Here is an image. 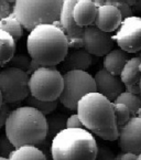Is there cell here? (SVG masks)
<instances>
[{"instance_id": "1f68e13d", "label": "cell", "mask_w": 141, "mask_h": 160, "mask_svg": "<svg viewBox=\"0 0 141 160\" xmlns=\"http://www.w3.org/2000/svg\"><path fill=\"white\" fill-rule=\"evenodd\" d=\"M12 13V7L6 0H0V20Z\"/></svg>"}, {"instance_id": "e575fe53", "label": "cell", "mask_w": 141, "mask_h": 160, "mask_svg": "<svg viewBox=\"0 0 141 160\" xmlns=\"http://www.w3.org/2000/svg\"><path fill=\"white\" fill-rule=\"evenodd\" d=\"M41 64H39L38 62H35L34 60H32L31 61V63H30V66H29V71H28V74L30 75V74H32L33 72H35V71L38 70V68H41Z\"/></svg>"}, {"instance_id": "484cf974", "label": "cell", "mask_w": 141, "mask_h": 160, "mask_svg": "<svg viewBox=\"0 0 141 160\" xmlns=\"http://www.w3.org/2000/svg\"><path fill=\"white\" fill-rule=\"evenodd\" d=\"M32 61L29 55H24V54H14L13 58L10 60V62L8 64H10L11 68H17L19 70H22L24 72L28 73L29 71V66H30V63Z\"/></svg>"}, {"instance_id": "44dd1931", "label": "cell", "mask_w": 141, "mask_h": 160, "mask_svg": "<svg viewBox=\"0 0 141 160\" xmlns=\"http://www.w3.org/2000/svg\"><path fill=\"white\" fill-rule=\"evenodd\" d=\"M0 29L9 33L16 40V42L20 40L22 34H23V27L12 13L0 20Z\"/></svg>"}, {"instance_id": "2e32d148", "label": "cell", "mask_w": 141, "mask_h": 160, "mask_svg": "<svg viewBox=\"0 0 141 160\" xmlns=\"http://www.w3.org/2000/svg\"><path fill=\"white\" fill-rule=\"evenodd\" d=\"M93 63V57L85 49H73L68 51L63 60L64 70L67 71H87Z\"/></svg>"}, {"instance_id": "60d3db41", "label": "cell", "mask_w": 141, "mask_h": 160, "mask_svg": "<svg viewBox=\"0 0 141 160\" xmlns=\"http://www.w3.org/2000/svg\"><path fill=\"white\" fill-rule=\"evenodd\" d=\"M0 160H9V158H6V157H2V156H0Z\"/></svg>"}, {"instance_id": "4316f807", "label": "cell", "mask_w": 141, "mask_h": 160, "mask_svg": "<svg viewBox=\"0 0 141 160\" xmlns=\"http://www.w3.org/2000/svg\"><path fill=\"white\" fill-rule=\"evenodd\" d=\"M105 3L106 5H111L117 8L120 11V13H121L122 19H126L128 17L134 16L131 7L129 5H127L124 0H105Z\"/></svg>"}, {"instance_id": "ba28073f", "label": "cell", "mask_w": 141, "mask_h": 160, "mask_svg": "<svg viewBox=\"0 0 141 160\" xmlns=\"http://www.w3.org/2000/svg\"><path fill=\"white\" fill-rule=\"evenodd\" d=\"M29 75L27 72L17 68H6L0 71V91L6 104L26 101L30 95Z\"/></svg>"}, {"instance_id": "83f0119b", "label": "cell", "mask_w": 141, "mask_h": 160, "mask_svg": "<svg viewBox=\"0 0 141 160\" xmlns=\"http://www.w3.org/2000/svg\"><path fill=\"white\" fill-rule=\"evenodd\" d=\"M14 149L16 148L12 146V144L10 142L7 137H2V138L0 139V153H2V157L9 158L8 156L11 155V152Z\"/></svg>"}, {"instance_id": "d4e9b609", "label": "cell", "mask_w": 141, "mask_h": 160, "mask_svg": "<svg viewBox=\"0 0 141 160\" xmlns=\"http://www.w3.org/2000/svg\"><path fill=\"white\" fill-rule=\"evenodd\" d=\"M114 109H115L116 122H117L118 129H121L124 126L129 122V119L132 117L127 106L120 103H114Z\"/></svg>"}, {"instance_id": "ee69618b", "label": "cell", "mask_w": 141, "mask_h": 160, "mask_svg": "<svg viewBox=\"0 0 141 160\" xmlns=\"http://www.w3.org/2000/svg\"><path fill=\"white\" fill-rule=\"evenodd\" d=\"M138 57L141 59V51H139V52H138Z\"/></svg>"}, {"instance_id": "3957f363", "label": "cell", "mask_w": 141, "mask_h": 160, "mask_svg": "<svg viewBox=\"0 0 141 160\" xmlns=\"http://www.w3.org/2000/svg\"><path fill=\"white\" fill-rule=\"evenodd\" d=\"M27 50L29 57L42 66H56L68 53V39L61 27L40 24L29 32Z\"/></svg>"}, {"instance_id": "7c38bea8", "label": "cell", "mask_w": 141, "mask_h": 160, "mask_svg": "<svg viewBox=\"0 0 141 160\" xmlns=\"http://www.w3.org/2000/svg\"><path fill=\"white\" fill-rule=\"evenodd\" d=\"M118 145L125 152L139 155L141 152V118L132 116L129 122L119 129Z\"/></svg>"}, {"instance_id": "5bb4252c", "label": "cell", "mask_w": 141, "mask_h": 160, "mask_svg": "<svg viewBox=\"0 0 141 160\" xmlns=\"http://www.w3.org/2000/svg\"><path fill=\"white\" fill-rule=\"evenodd\" d=\"M122 20L124 19H122L121 13L117 8L111 5L104 3L98 7L97 17L94 24L99 30L107 33H111L120 28Z\"/></svg>"}, {"instance_id": "6da1fadb", "label": "cell", "mask_w": 141, "mask_h": 160, "mask_svg": "<svg viewBox=\"0 0 141 160\" xmlns=\"http://www.w3.org/2000/svg\"><path fill=\"white\" fill-rule=\"evenodd\" d=\"M76 114L85 129L103 140L114 141L119 137L114 103L99 93L85 95L78 102Z\"/></svg>"}, {"instance_id": "8d00e7d4", "label": "cell", "mask_w": 141, "mask_h": 160, "mask_svg": "<svg viewBox=\"0 0 141 160\" xmlns=\"http://www.w3.org/2000/svg\"><path fill=\"white\" fill-rule=\"evenodd\" d=\"M124 1H125V2L127 3V5H129L130 7L132 8V7L134 6V3H136L137 0H124Z\"/></svg>"}, {"instance_id": "52a82bcc", "label": "cell", "mask_w": 141, "mask_h": 160, "mask_svg": "<svg viewBox=\"0 0 141 160\" xmlns=\"http://www.w3.org/2000/svg\"><path fill=\"white\" fill-rule=\"evenodd\" d=\"M64 86L59 102L65 108L76 111L77 104L85 95L96 92L94 76L86 71H67L63 74Z\"/></svg>"}, {"instance_id": "4fadbf2b", "label": "cell", "mask_w": 141, "mask_h": 160, "mask_svg": "<svg viewBox=\"0 0 141 160\" xmlns=\"http://www.w3.org/2000/svg\"><path fill=\"white\" fill-rule=\"evenodd\" d=\"M95 84H96V92L114 102L122 92H125V85L121 82L119 76L113 75L101 68L94 76Z\"/></svg>"}, {"instance_id": "277c9868", "label": "cell", "mask_w": 141, "mask_h": 160, "mask_svg": "<svg viewBox=\"0 0 141 160\" xmlns=\"http://www.w3.org/2000/svg\"><path fill=\"white\" fill-rule=\"evenodd\" d=\"M97 152L96 139L85 128H64L52 138L53 160H96Z\"/></svg>"}, {"instance_id": "ffe728a7", "label": "cell", "mask_w": 141, "mask_h": 160, "mask_svg": "<svg viewBox=\"0 0 141 160\" xmlns=\"http://www.w3.org/2000/svg\"><path fill=\"white\" fill-rule=\"evenodd\" d=\"M9 160H47V158L36 146H22L12 151Z\"/></svg>"}, {"instance_id": "ac0fdd59", "label": "cell", "mask_w": 141, "mask_h": 160, "mask_svg": "<svg viewBox=\"0 0 141 160\" xmlns=\"http://www.w3.org/2000/svg\"><path fill=\"white\" fill-rule=\"evenodd\" d=\"M141 64V59L139 57H132L128 60L126 65L120 73V80L126 86L139 84L141 78V73L139 71V66Z\"/></svg>"}, {"instance_id": "f1b7e54d", "label": "cell", "mask_w": 141, "mask_h": 160, "mask_svg": "<svg viewBox=\"0 0 141 160\" xmlns=\"http://www.w3.org/2000/svg\"><path fill=\"white\" fill-rule=\"evenodd\" d=\"M66 128H84L77 114H73L66 118Z\"/></svg>"}, {"instance_id": "603a6c76", "label": "cell", "mask_w": 141, "mask_h": 160, "mask_svg": "<svg viewBox=\"0 0 141 160\" xmlns=\"http://www.w3.org/2000/svg\"><path fill=\"white\" fill-rule=\"evenodd\" d=\"M26 104L27 106L38 109L43 115L49 116L56 109L57 105H59V99L57 101H41V99H38L29 95L26 98Z\"/></svg>"}, {"instance_id": "d6a6232c", "label": "cell", "mask_w": 141, "mask_h": 160, "mask_svg": "<svg viewBox=\"0 0 141 160\" xmlns=\"http://www.w3.org/2000/svg\"><path fill=\"white\" fill-rule=\"evenodd\" d=\"M125 91H127V92H129V93H132V94L140 95V86H139V84L130 85V86H126L125 87Z\"/></svg>"}, {"instance_id": "4dcf8cb0", "label": "cell", "mask_w": 141, "mask_h": 160, "mask_svg": "<svg viewBox=\"0 0 141 160\" xmlns=\"http://www.w3.org/2000/svg\"><path fill=\"white\" fill-rule=\"evenodd\" d=\"M10 107L9 104L3 103L2 106L0 107V128L3 127L6 125V122H7V118L10 114Z\"/></svg>"}, {"instance_id": "8992f818", "label": "cell", "mask_w": 141, "mask_h": 160, "mask_svg": "<svg viewBox=\"0 0 141 160\" xmlns=\"http://www.w3.org/2000/svg\"><path fill=\"white\" fill-rule=\"evenodd\" d=\"M63 86V75L55 66H41L29 78L30 95L41 101H57Z\"/></svg>"}, {"instance_id": "5b68a950", "label": "cell", "mask_w": 141, "mask_h": 160, "mask_svg": "<svg viewBox=\"0 0 141 160\" xmlns=\"http://www.w3.org/2000/svg\"><path fill=\"white\" fill-rule=\"evenodd\" d=\"M64 0H17L12 14L19 20L23 29L30 32L40 24H56Z\"/></svg>"}, {"instance_id": "7bdbcfd3", "label": "cell", "mask_w": 141, "mask_h": 160, "mask_svg": "<svg viewBox=\"0 0 141 160\" xmlns=\"http://www.w3.org/2000/svg\"><path fill=\"white\" fill-rule=\"evenodd\" d=\"M137 116H139V117L141 118V108H140V111H139V113H138V115H137Z\"/></svg>"}, {"instance_id": "ab89813d", "label": "cell", "mask_w": 141, "mask_h": 160, "mask_svg": "<svg viewBox=\"0 0 141 160\" xmlns=\"http://www.w3.org/2000/svg\"><path fill=\"white\" fill-rule=\"evenodd\" d=\"M6 1H8V2H9L10 5H11V3H13V5H14V2H16L17 0H6Z\"/></svg>"}, {"instance_id": "f35d334b", "label": "cell", "mask_w": 141, "mask_h": 160, "mask_svg": "<svg viewBox=\"0 0 141 160\" xmlns=\"http://www.w3.org/2000/svg\"><path fill=\"white\" fill-rule=\"evenodd\" d=\"M139 71H140V73H141V64H140V66H139ZM139 86H140V95H141V78H140V81H139Z\"/></svg>"}, {"instance_id": "d6986e66", "label": "cell", "mask_w": 141, "mask_h": 160, "mask_svg": "<svg viewBox=\"0 0 141 160\" xmlns=\"http://www.w3.org/2000/svg\"><path fill=\"white\" fill-rule=\"evenodd\" d=\"M16 54V40L9 33L0 29V66L10 62Z\"/></svg>"}, {"instance_id": "7a4b0ae2", "label": "cell", "mask_w": 141, "mask_h": 160, "mask_svg": "<svg viewBox=\"0 0 141 160\" xmlns=\"http://www.w3.org/2000/svg\"><path fill=\"white\" fill-rule=\"evenodd\" d=\"M5 134L14 148L40 145L47 137L46 116L30 106L17 107L8 116Z\"/></svg>"}, {"instance_id": "30bf717a", "label": "cell", "mask_w": 141, "mask_h": 160, "mask_svg": "<svg viewBox=\"0 0 141 160\" xmlns=\"http://www.w3.org/2000/svg\"><path fill=\"white\" fill-rule=\"evenodd\" d=\"M114 35L99 30L95 24L85 27L83 35V49L95 57H105L115 47Z\"/></svg>"}, {"instance_id": "836d02e7", "label": "cell", "mask_w": 141, "mask_h": 160, "mask_svg": "<svg viewBox=\"0 0 141 160\" xmlns=\"http://www.w3.org/2000/svg\"><path fill=\"white\" fill-rule=\"evenodd\" d=\"M137 157L138 155L132 152H124L121 156H120L119 160H137Z\"/></svg>"}, {"instance_id": "f546056e", "label": "cell", "mask_w": 141, "mask_h": 160, "mask_svg": "<svg viewBox=\"0 0 141 160\" xmlns=\"http://www.w3.org/2000/svg\"><path fill=\"white\" fill-rule=\"evenodd\" d=\"M96 160H115L114 153L106 147H98V152H97Z\"/></svg>"}, {"instance_id": "d590c367", "label": "cell", "mask_w": 141, "mask_h": 160, "mask_svg": "<svg viewBox=\"0 0 141 160\" xmlns=\"http://www.w3.org/2000/svg\"><path fill=\"white\" fill-rule=\"evenodd\" d=\"M131 9H132V13H134V12L141 11V0H137L136 3H134V6L131 8Z\"/></svg>"}, {"instance_id": "e0dca14e", "label": "cell", "mask_w": 141, "mask_h": 160, "mask_svg": "<svg viewBox=\"0 0 141 160\" xmlns=\"http://www.w3.org/2000/svg\"><path fill=\"white\" fill-rule=\"evenodd\" d=\"M129 53L125 52L120 48L118 49H113L109 53L104 57L103 65L106 71L116 76H120L122 68L126 65V63L129 60Z\"/></svg>"}, {"instance_id": "8fae6325", "label": "cell", "mask_w": 141, "mask_h": 160, "mask_svg": "<svg viewBox=\"0 0 141 160\" xmlns=\"http://www.w3.org/2000/svg\"><path fill=\"white\" fill-rule=\"evenodd\" d=\"M78 0H64L60 16V27L68 39V47L70 49H82L84 28L80 27L74 20V6Z\"/></svg>"}, {"instance_id": "b9f144b4", "label": "cell", "mask_w": 141, "mask_h": 160, "mask_svg": "<svg viewBox=\"0 0 141 160\" xmlns=\"http://www.w3.org/2000/svg\"><path fill=\"white\" fill-rule=\"evenodd\" d=\"M137 160H141V152L138 155V157H137Z\"/></svg>"}, {"instance_id": "9a60e30c", "label": "cell", "mask_w": 141, "mask_h": 160, "mask_svg": "<svg viewBox=\"0 0 141 160\" xmlns=\"http://www.w3.org/2000/svg\"><path fill=\"white\" fill-rule=\"evenodd\" d=\"M104 3L105 0H78L73 10L75 22L83 28L94 24L98 7Z\"/></svg>"}, {"instance_id": "74e56055", "label": "cell", "mask_w": 141, "mask_h": 160, "mask_svg": "<svg viewBox=\"0 0 141 160\" xmlns=\"http://www.w3.org/2000/svg\"><path fill=\"white\" fill-rule=\"evenodd\" d=\"M5 103L3 102V97H2V93H1V91H0V107L2 106V104Z\"/></svg>"}, {"instance_id": "7402d4cb", "label": "cell", "mask_w": 141, "mask_h": 160, "mask_svg": "<svg viewBox=\"0 0 141 160\" xmlns=\"http://www.w3.org/2000/svg\"><path fill=\"white\" fill-rule=\"evenodd\" d=\"M113 103H120L127 106L131 116H137L141 108V96L137 94H132L127 91L122 92Z\"/></svg>"}, {"instance_id": "9c48e42d", "label": "cell", "mask_w": 141, "mask_h": 160, "mask_svg": "<svg viewBox=\"0 0 141 160\" xmlns=\"http://www.w3.org/2000/svg\"><path fill=\"white\" fill-rule=\"evenodd\" d=\"M114 40L120 49L129 54L141 51V17L131 16L122 20Z\"/></svg>"}, {"instance_id": "cb8c5ba5", "label": "cell", "mask_w": 141, "mask_h": 160, "mask_svg": "<svg viewBox=\"0 0 141 160\" xmlns=\"http://www.w3.org/2000/svg\"><path fill=\"white\" fill-rule=\"evenodd\" d=\"M47 120V136L54 137L57 132L66 128V118L63 115H53L46 118Z\"/></svg>"}]
</instances>
